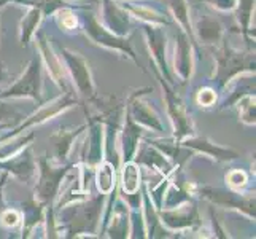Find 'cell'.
<instances>
[{
    "mask_svg": "<svg viewBox=\"0 0 256 239\" xmlns=\"http://www.w3.org/2000/svg\"><path fill=\"white\" fill-rule=\"evenodd\" d=\"M192 34L194 39H199V42L204 43V45H218L223 40L224 28L215 18L202 15L196 24L192 26Z\"/></svg>",
    "mask_w": 256,
    "mask_h": 239,
    "instance_id": "d6986e66",
    "label": "cell"
},
{
    "mask_svg": "<svg viewBox=\"0 0 256 239\" xmlns=\"http://www.w3.org/2000/svg\"><path fill=\"white\" fill-rule=\"evenodd\" d=\"M198 102L202 107H210L216 102V93L214 88H202L198 93Z\"/></svg>",
    "mask_w": 256,
    "mask_h": 239,
    "instance_id": "d590c367",
    "label": "cell"
},
{
    "mask_svg": "<svg viewBox=\"0 0 256 239\" xmlns=\"http://www.w3.org/2000/svg\"><path fill=\"white\" fill-rule=\"evenodd\" d=\"M21 222V215L16 209H6L0 212V223L6 228H13Z\"/></svg>",
    "mask_w": 256,
    "mask_h": 239,
    "instance_id": "e575fe53",
    "label": "cell"
},
{
    "mask_svg": "<svg viewBox=\"0 0 256 239\" xmlns=\"http://www.w3.org/2000/svg\"><path fill=\"white\" fill-rule=\"evenodd\" d=\"M105 226H108V237H129L130 209L122 201H116Z\"/></svg>",
    "mask_w": 256,
    "mask_h": 239,
    "instance_id": "7402d4cb",
    "label": "cell"
},
{
    "mask_svg": "<svg viewBox=\"0 0 256 239\" xmlns=\"http://www.w3.org/2000/svg\"><path fill=\"white\" fill-rule=\"evenodd\" d=\"M239 117L245 125H254V93L244 94L236 104Z\"/></svg>",
    "mask_w": 256,
    "mask_h": 239,
    "instance_id": "1f68e13d",
    "label": "cell"
},
{
    "mask_svg": "<svg viewBox=\"0 0 256 239\" xmlns=\"http://www.w3.org/2000/svg\"><path fill=\"white\" fill-rule=\"evenodd\" d=\"M121 7L130 15L136 16L137 20L146 24H160V26H167L170 24V20L164 13L158 12L156 8L145 7V5H134V4H121Z\"/></svg>",
    "mask_w": 256,
    "mask_h": 239,
    "instance_id": "d4e9b609",
    "label": "cell"
},
{
    "mask_svg": "<svg viewBox=\"0 0 256 239\" xmlns=\"http://www.w3.org/2000/svg\"><path fill=\"white\" fill-rule=\"evenodd\" d=\"M226 182L232 190H240L248 182V175L242 169H234L226 175Z\"/></svg>",
    "mask_w": 256,
    "mask_h": 239,
    "instance_id": "836d02e7",
    "label": "cell"
},
{
    "mask_svg": "<svg viewBox=\"0 0 256 239\" xmlns=\"http://www.w3.org/2000/svg\"><path fill=\"white\" fill-rule=\"evenodd\" d=\"M134 158L137 164H145L146 167L158 169L166 175L174 174L175 171L174 164L154 145H144L142 148H137Z\"/></svg>",
    "mask_w": 256,
    "mask_h": 239,
    "instance_id": "44dd1931",
    "label": "cell"
},
{
    "mask_svg": "<svg viewBox=\"0 0 256 239\" xmlns=\"http://www.w3.org/2000/svg\"><path fill=\"white\" fill-rule=\"evenodd\" d=\"M26 118V113L20 112L16 107H13L12 104L4 102V99H0V123L8 126H16L18 123L22 121Z\"/></svg>",
    "mask_w": 256,
    "mask_h": 239,
    "instance_id": "d6a6232c",
    "label": "cell"
},
{
    "mask_svg": "<svg viewBox=\"0 0 256 239\" xmlns=\"http://www.w3.org/2000/svg\"><path fill=\"white\" fill-rule=\"evenodd\" d=\"M169 8L175 18V21L180 24V28L190 35V39L196 43L198 42L194 39L192 34V24H191V18H190V5L186 0H169Z\"/></svg>",
    "mask_w": 256,
    "mask_h": 239,
    "instance_id": "f546056e",
    "label": "cell"
},
{
    "mask_svg": "<svg viewBox=\"0 0 256 239\" xmlns=\"http://www.w3.org/2000/svg\"><path fill=\"white\" fill-rule=\"evenodd\" d=\"M43 20V13L40 8L37 7H29V12L26 15L21 23H20V40H21V47H28V43L30 37L34 35L35 29L38 28L40 21Z\"/></svg>",
    "mask_w": 256,
    "mask_h": 239,
    "instance_id": "4316f807",
    "label": "cell"
},
{
    "mask_svg": "<svg viewBox=\"0 0 256 239\" xmlns=\"http://www.w3.org/2000/svg\"><path fill=\"white\" fill-rule=\"evenodd\" d=\"M37 40H38V48L42 53V63L48 66L50 75L54 82L62 88L64 91H67V85H66V74H64V67H62V61L58 56L56 50H52L50 47V42L46 39V35L43 32L37 34Z\"/></svg>",
    "mask_w": 256,
    "mask_h": 239,
    "instance_id": "ac0fdd59",
    "label": "cell"
},
{
    "mask_svg": "<svg viewBox=\"0 0 256 239\" xmlns=\"http://www.w3.org/2000/svg\"><path fill=\"white\" fill-rule=\"evenodd\" d=\"M76 102H78L76 97L70 91H66V94L62 97H59V99L52 101L48 105H43V107H40L38 112H35L34 115H30V117H26L22 121L18 123L13 131L6 132L5 136L0 137V142H4V140H6V139H12V137L18 136V134H22L24 131H28L29 128H32L35 125H42V123H45L46 120L56 117V115H59L60 112L70 109Z\"/></svg>",
    "mask_w": 256,
    "mask_h": 239,
    "instance_id": "9c48e42d",
    "label": "cell"
},
{
    "mask_svg": "<svg viewBox=\"0 0 256 239\" xmlns=\"http://www.w3.org/2000/svg\"><path fill=\"white\" fill-rule=\"evenodd\" d=\"M114 167L110 161H100L97 164V174H96V185L99 193L110 194L114 188H116V182H114Z\"/></svg>",
    "mask_w": 256,
    "mask_h": 239,
    "instance_id": "83f0119b",
    "label": "cell"
},
{
    "mask_svg": "<svg viewBox=\"0 0 256 239\" xmlns=\"http://www.w3.org/2000/svg\"><path fill=\"white\" fill-rule=\"evenodd\" d=\"M140 167L138 164L130 159V161H124L122 164V175H121V191L122 193H136L140 190Z\"/></svg>",
    "mask_w": 256,
    "mask_h": 239,
    "instance_id": "f1b7e54d",
    "label": "cell"
},
{
    "mask_svg": "<svg viewBox=\"0 0 256 239\" xmlns=\"http://www.w3.org/2000/svg\"><path fill=\"white\" fill-rule=\"evenodd\" d=\"M253 7H254V0H237V7H236L237 21H239L242 34L246 37V40H248L250 48L254 47V45H252V40L248 39L250 23H252V16H253Z\"/></svg>",
    "mask_w": 256,
    "mask_h": 239,
    "instance_id": "4dcf8cb0",
    "label": "cell"
},
{
    "mask_svg": "<svg viewBox=\"0 0 256 239\" xmlns=\"http://www.w3.org/2000/svg\"><path fill=\"white\" fill-rule=\"evenodd\" d=\"M83 31L86 34V37L91 42H94L96 45L120 51V53H122V55L129 56L138 66V58L136 56L134 48H132L129 39L120 37V35H114L113 32H110L104 24H100L99 21H97L94 13L90 12L83 16Z\"/></svg>",
    "mask_w": 256,
    "mask_h": 239,
    "instance_id": "5b68a950",
    "label": "cell"
},
{
    "mask_svg": "<svg viewBox=\"0 0 256 239\" xmlns=\"http://www.w3.org/2000/svg\"><path fill=\"white\" fill-rule=\"evenodd\" d=\"M216 72L215 83L220 90L226 88L236 77L242 74H254V53L253 50L240 51L236 50L228 43L223 42L222 48L216 51Z\"/></svg>",
    "mask_w": 256,
    "mask_h": 239,
    "instance_id": "7a4b0ae2",
    "label": "cell"
},
{
    "mask_svg": "<svg viewBox=\"0 0 256 239\" xmlns=\"http://www.w3.org/2000/svg\"><path fill=\"white\" fill-rule=\"evenodd\" d=\"M88 125H82L75 129H66L62 128L60 131L54 132V134L51 136V140L52 144H54V158L58 163H62L67 159L70 150H72V144L74 140L82 134V131L86 129Z\"/></svg>",
    "mask_w": 256,
    "mask_h": 239,
    "instance_id": "cb8c5ba5",
    "label": "cell"
},
{
    "mask_svg": "<svg viewBox=\"0 0 256 239\" xmlns=\"http://www.w3.org/2000/svg\"><path fill=\"white\" fill-rule=\"evenodd\" d=\"M206 2L220 12H234L237 7V0H206Z\"/></svg>",
    "mask_w": 256,
    "mask_h": 239,
    "instance_id": "8d00e7d4",
    "label": "cell"
},
{
    "mask_svg": "<svg viewBox=\"0 0 256 239\" xmlns=\"http://www.w3.org/2000/svg\"><path fill=\"white\" fill-rule=\"evenodd\" d=\"M37 167L40 171V177L35 187V199L40 201L46 207H51L52 202L56 201L58 194L62 187V180L66 175L74 169V164H59L54 166L46 156H42L37 159Z\"/></svg>",
    "mask_w": 256,
    "mask_h": 239,
    "instance_id": "277c9868",
    "label": "cell"
},
{
    "mask_svg": "<svg viewBox=\"0 0 256 239\" xmlns=\"http://www.w3.org/2000/svg\"><path fill=\"white\" fill-rule=\"evenodd\" d=\"M158 215H160L161 223L167 229H174V231L175 229L196 228L202 222L198 206L194 204L192 199L172 209H160L158 210Z\"/></svg>",
    "mask_w": 256,
    "mask_h": 239,
    "instance_id": "7c38bea8",
    "label": "cell"
},
{
    "mask_svg": "<svg viewBox=\"0 0 256 239\" xmlns=\"http://www.w3.org/2000/svg\"><path fill=\"white\" fill-rule=\"evenodd\" d=\"M124 118H126V123H124V128H122L121 140H120L122 163L134 159L136 152L138 148V140H140V137H142V132H144V129L140 128V125H137V123L130 118L128 110L124 112Z\"/></svg>",
    "mask_w": 256,
    "mask_h": 239,
    "instance_id": "ffe728a7",
    "label": "cell"
},
{
    "mask_svg": "<svg viewBox=\"0 0 256 239\" xmlns=\"http://www.w3.org/2000/svg\"><path fill=\"white\" fill-rule=\"evenodd\" d=\"M46 206L42 204L37 199H29L22 202V214H24V226H22V236L28 237L32 229L43 220V212Z\"/></svg>",
    "mask_w": 256,
    "mask_h": 239,
    "instance_id": "484cf974",
    "label": "cell"
},
{
    "mask_svg": "<svg viewBox=\"0 0 256 239\" xmlns=\"http://www.w3.org/2000/svg\"><path fill=\"white\" fill-rule=\"evenodd\" d=\"M192 50H198L190 35L182 28L176 29V45H175V58H174V70L182 78L183 83H186L194 72V58Z\"/></svg>",
    "mask_w": 256,
    "mask_h": 239,
    "instance_id": "4fadbf2b",
    "label": "cell"
},
{
    "mask_svg": "<svg viewBox=\"0 0 256 239\" xmlns=\"http://www.w3.org/2000/svg\"><path fill=\"white\" fill-rule=\"evenodd\" d=\"M107 194H97L90 199H80L68 202V206H62L54 210L58 214L56 228L58 231H64L66 237L88 236L94 234L99 228L100 214L104 210V202Z\"/></svg>",
    "mask_w": 256,
    "mask_h": 239,
    "instance_id": "6da1fadb",
    "label": "cell"
},
{
    "mask_svg": "<svg viewBox=\"0 0 256 239\" xmlns=\"http://www.w3.org/2000/svg\"><path fill=\"white\" fill-rule=\"evenodd\" d=\"M144 32L146 37V45L153 58V66L156 69H160V72L166 78V82L174 86L175 78L172 75L169 63H167V37H166L164 28L160 24L144 23Z\"/></svg>",
    "mask_w": 256,
    "mask_h": 239,
    "instance_id": "30bf717a",
    "label": "cell"
},
{
    "mask_svg": "<svg viewBox=\"0 0 256 239\" xmlns=\"http://www.w3.org/2000/svg\"><path fill=\"white\" fill-rule=\"evenodd\" d=\"M180 144L188 147L191 152H199L206 156H210L212 159H215V161H231V159L240 156V153L231 147H222L218 144H214L207 137H200L194 134L180 140Z\"/></svg>",
    "mask_w": 256,
    "mask_h": 239,
    "instance_id": "2e32d148",
    "label": "cell"
},
{
    "mask_svg": "<svg viewBox=\"0 0 256 239\" xmlns=\"http://www.w3.org/2000/svg\"><path fill=\"white\" fill-rule=\"evenodd\" d=\"M142 196H144V204H142V214H144V220H145V228H146V237H167V229L166 226L161 223L160 215H158V209L154 207V204L150 199L148 190L144 188L142 190Z\"/></svg>",
    "mask_w": 256,
    "mask_h": 239,
    "instance_id": "603a6c76",
    "label": "cell"
},
{
    "mask_svg": "<svg viewBox=\"0 0 256 239\" xmlns=\"http://www.w3.org/2000/svg\"><path fill=\"white\" fill-rule=\"evenodd\" d=\"M52 47H54L60 61H64L67 72L70 78L74 80L78 93H80L86 101L94 102L97 99V93H96L91 67H90V63H88V59L82 56L78 51H72L62 45H59V43H52Z\"/></svg>",
    "mask_w": 256,
    "mask_h": 239,
    "instance_id": "3957f363",
    "label": "cell"
},
{
    "mask_svg": "<svg viewBox=\"0 0 256 239\" xmlns=\"http://www.w3.org/2000/svg\"><path fill=\"white\" fill-rule=\"evenodd\" d=\"M43 63L42 58H32L30 63L26 69V72L16 80L13 85L0 93V99H13V97H30L38 104L43 102L42 99V86H43Z\"/></svg>",
    "mask_w": 256,
    "mask_h": 239,
    "instance_id": "8992f818",
    "label": "cell"
},
{
    "mask_svg": "<svg viewBox=\"0 0 256 239\" xmlns=\"http://www.w3.org/2000/svg\"><path fill=\"white\" fill-rule=\"evenodd\" d=\"M88 136L84 140V148L82 161L86 167L94 169L104 159V123L97 118H90Z\"/></svg>",
    "mask_w": 256,
    "mask_h": 239,
    "instance_id": "5bb4252c",
    "label": "cell"
},
{
    "mask_svg": "<svg viewBox=\"0 0 256 239\" xmlns=\"http://www.w3.org/2000/svg\"><path fill=\"white\" fill-rule=\"evenodd\" d=\"M144 90H138L137 93H134L129 97V105H126V110L130 115V118L134 120L137 125L145 126L148 129H153L156 132H162L164 131V125L160 118V115L154 112V109L150 104H146L145 101L140 99V96L145 94Z\"/></svg>",
    "mask_w": 256,
    "mask_h": 239,
    "instance_id": "9a60e30c",
    "label": "cell"
},
{
    "mask_svg": "<svg viewBox=\"0 0 256 239\" xmlns=\"http://www.w3.org/2000/svg\"><path fill=\"white\" fill-rule=\"evenodd\" d=\"M153 70L162 86L164 99H166V105H167V113H169V117L174 123V139L180 142V140H183L184 137L194 134V123L190 115L186 113V110H184L183 102L176 97L172 85L166 82V78L161 75V72L154 66H153Z\"/></svg>",
    "mask_w": 256,
    "mask_h": 239,
    "instance_id": "52a82bcc",
    "label": "cell"
},
{
    "mask_svg": "<svg viewBox=\"0 0 256 239\" xmlns=\"http://www.w3.org/2000/svg\"><path fill=\"white\" fill-rule=\"evenodd\" d=\"M6 128H10L8 125H2V123H0V129H6Z\"/></svg>",
    "mask_w": 256,
    "mask_h": 239,
    "instance_id": "f35d334b",
    "label": "cell"
},
{
    "mask_svg": "<svg viewBox=\"0 0 256 239\" xmlns=\"http://www.w3.org/2000/svg\"><path fill=\"white\" fill-rule=\"evenodd\" d=\"M200 196L206 198L207 201L214 202L216 206H222L226 209H236L245 214L246 217L254 218V194H242L236 190H226L218 187H202Z\"/></svg>",
    "mask_w": 256,
    "mask_h": 239,
    "instance_id": "ba28073f",
    "label": "cell"
},
{
    "mask_svg": "<svg viewBox=\"0 0 256 239\" xmlns=\"http://www.w3.org/2000/svg\"><path fill=\"white\" fill-rule=\"evenodd\" d=\"M6 78H8V69L5 63H0V83L6 82Z\"/></svg>",
    "mask_w": 256,
    "mask_h": 239,
    "instance_id": "74e56055",
    "label": "cell"
},
{
    "mask_svg": "<svg viewBox=\"0 0 256 239\" xmlns=\"http://www.w3.org/2000/svg\"><path fill=\"white\" fill-rule=\"evenodd\" d=\"M102 20L104 26L114 35L126 37L130 32V15L113 0H102Z\"/></svg>",
    "mask_w": 256,
    "mask_h": 239,
    "instance_id": "e0dca14e",
    "label": "cell"
},
{
    "mask_svg": "<svg viewBox=\"0 0 256 239\" xmlns=\"http://www.w3.org/2000/svg\"><path fill=\"white\" fill-rule=\"evenodd\" d=\"M37 159L32 153V144L26 145L12 156L0 159V167L22 183H30L37 177Z\"/></svg>",
    "mask_w": 256,
    "mask_h": 239,
    "instance_id": "8fae6325",
    "label": "cell"
}]
</instances>
